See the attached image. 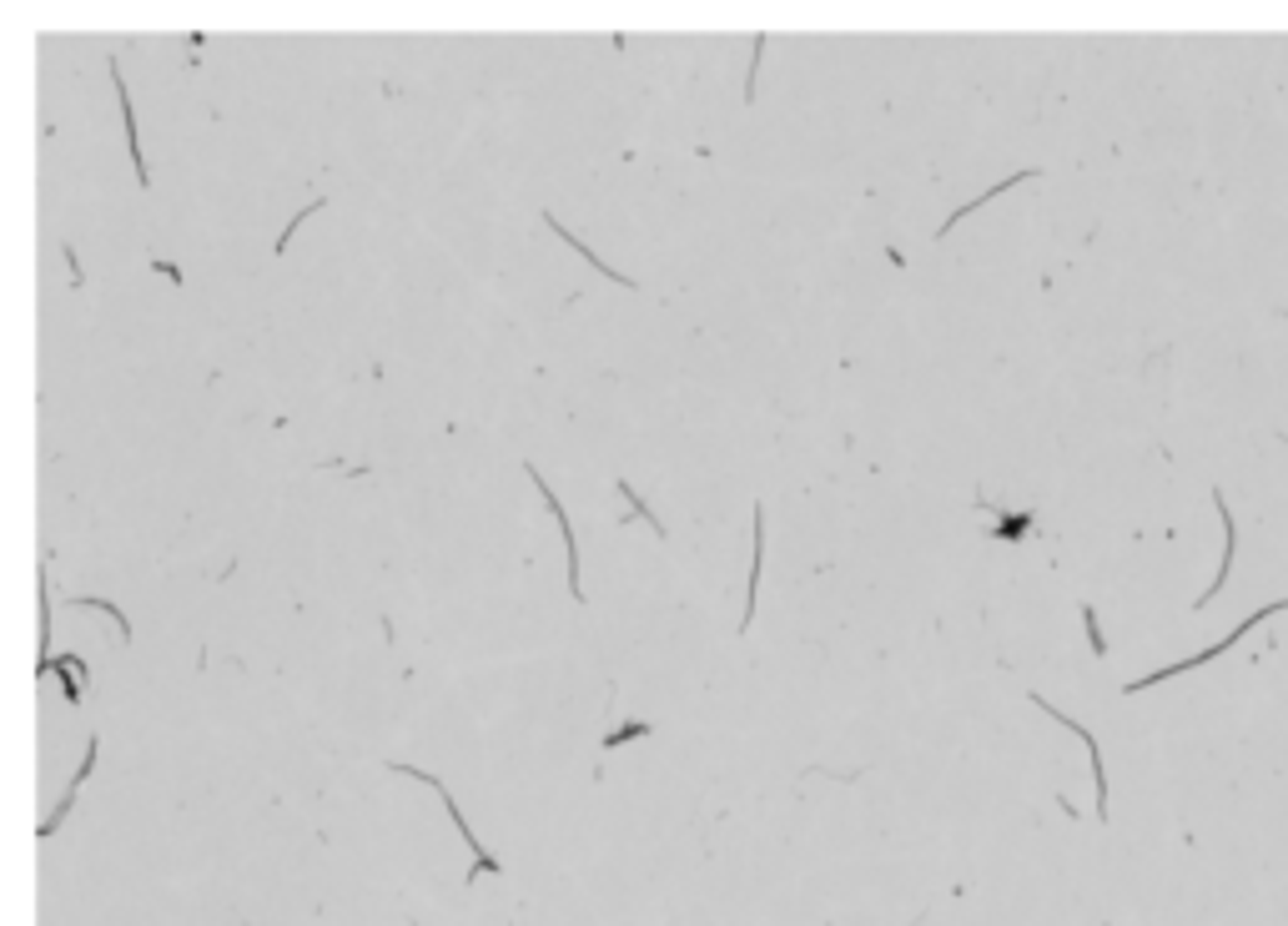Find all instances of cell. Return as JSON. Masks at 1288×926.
Returning a JSON list of instances; mask_svg holds the SVG:
<instances>
[{
    "mask_svg": "<svg viewBox=\"0 0 1288 926\" xmlns=\"http://www.w3.org/2000/svg\"><path fill=\"white\" fill-rule=\"evenodd\" d=\"M111 76H116V96H121V127H126V142H132V162H137V182L147 187V162H142V137H137V122H132V96H126V81H121V66L111 61Z\"/></svg>",
    "mask_w": 1288,
    "mask_h": 926,
    "instance_id": "obj_2",
    "label": "cell"
},
{
    "mask_svg": "<svg viewBox=\"0 0 1288 926\" xmlns=\"http://www.w3.org/2000/svg\"><path fill=\"white\" fill-rule=\"evenodd\" d=\"M393 770H398V775H413V780H423V785H434V790H439V795H444V805H449V816H454V826H459V831H464V841H469V851H474V871H469V876H479V871H499V861H494V856H489V851H484V846H479V836H474V831H469V821H464V816H459V805H454V795H449V790H444V780H434V775H423V770H418V765H393Z\"/></svg>",
    "mask_w": 1288,
    "mask_h": 926,
    "instance_id": "obj_1",
    "label": "cell"
},
{
    "mask_svg": "<svg viewBox=\"0 0 1288 926\" xmlns=\"http://www.w3.org/2000/svg\"><path fill=\"white\" fill-rule=\"evenodd\" d=\"M1082 620H1087V640H1092V650H1097V655H1107V645H1102V630H1097V615H1092V605H1082Z\"/></svg>",
    "mask_w": 1288,
    "mask_h": 926,
    "instance_id": "obj_9",
    "label": "cell"
},
{
    "mask_svg": "<svg viewBox=\"0 0 1288 926\" xmlns=\"http://www.w3.org/2000/svg\"><path fill=\"white\" fill-rule=\"evenodd\" d=\"M76 605H81V610H101V615H111V620H116V630H121V640L132 635V630H126V615H121V605H111V600H76Z\"/></svg>",
    "mask_w": 1288,
    "mask_h": 926,
    "instance_id": "obj_7",
    "label": "cell"
},
{
    "mask_svg": "<svg viewBox=\"0 0 1288 926\" xmlns=\"http://www.w3.org/2000/svg\"><path fill=\"white\" fill-rule=\"evenodd\" d=\"M760 564H765V509H755V564H750V605H745V625L755 620V590H760Z\"/></svg>",
    "mask_w": 1288,
    "mask_h": 926,
    "instance_id": "obj_5",
    "label": "cell"
},
{
    "mask_svg": "<svg viewBox=\"0 0 1288 926\" xmlns=\"http://www.w3.org/2000/svg\"><path fill=\"white\" fill-rule=\"evenodd\" d=\"M987 514H997L1002 524L992 529V539H1022V534H1032V524H1037V514L1027 509V514H1007V509H997V504H987V499H977Z\"/></svg>",
    "mask_w": 1288,
    "mask_h": 926,
    "instance_id": "obj_4",
    "label": "cell"
},
{
    "mask_svg": "<svg viewBox=\"0 0 1288 926\" xmlns=\"http://www.w3.org/2000/svg\"><path fill=\"white\" fill-rule=\"evenodd\" d=\"M634 735H650V725H645V720H629V725H619L614 735H604V750H614V745H624V740H634Z\"/></svg>",
    "mask_w": 1288,
    "mask_h": 926,
    "instance_id": "obj_8",
    "label": "cell"
},
{
    "mask_svg": "<svg viewBox=\"0 0 1288 926\" xmlns=\"http://www.w3.org/2000/svg\"><path fill=\"white\" fill-rule=\"evenodd\" d=\"M91 765H96V740H91V745H86V760H81V770H76V780H71V785H66V795H61V805H56V811H51V816H46V821H41V836H51V831H56V826H61V821H66V816H71V805H76V790H81V780H86V775H91Z\"/></svg>",
    "mask_w": 1288,
    "mask_h": 926,
    "instance_id": "obj_3",
    "label": "cell"
},
{
    "mask_svg": "<svg viewBox=\"0 0 1288 926\" xmlns=\"http://www.w3.org/2000/svg\"><path fill=\"white\" fill-rule=\"evenodd\" d=\"M619 494L629 499V519H645V524H650L655 534H665V524H655V514H650V504H645V499L634 494V484H619Z\"/></svg>",
    "mask_w": 1288,
    "mask_h": 926,
    "instance_id": "obj_6",
    "label": "cell"
}]
</instances>
